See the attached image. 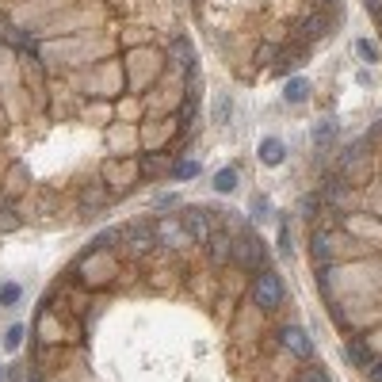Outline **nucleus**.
<instances>
[{
	"label": "nucleus",
	"instance_id": "1",
	"mask_svg": "<svg viewBox=\"0 0 382 382\" xmlns=\"http://www.w3.org/2000/svg\"><path fill=\"white\" fill-rule=\"evenodd\" d=\"M253 302L260 306V310H279L283 306V279L275 272H260L256 283H253Z\"/></svg>",
	"mask_w": 382,
	"mask_h": 382
},
{
	"label": "nucleus",
	"instance_id": "2",
	"mask_svg": "<svg viewBox=\"0 0 382 382\" xmlns=\"http://www.w3.org/2000/svg\"><path fill=\"white\" fill-rule=\"evenodd\" d=\"M233 260H237V264H245V267H253V272L267 267V249H264V241L253 237V233H245V237L233 245Z\"/></svg>",
	"mask_w": 382,
	"mask_h": 382
},
{
	"label": "nucleus",
	"instance_id": "3",
	"mask_svg": "<svg viewBox=\"0 0 382 382\" xmlns=\"http://www.w3.org/2000/svg\"><path fill=\"white\" fill-rule=\"evenodd\" d=\"M283 348H287L291 355H298V360H310L314 355V340L306 337V329H298V325H283Z\"/></svg>",
	"mask_w": 382,
	"mask_h": 382
},
{
	"label": "nucleus",
	"instance_id": "4",
	"mask_svg": "<svg viewBox=\"0 0 382 382\" xmlns=\"http://www.w3.org/2000/svg\"><path fill=\"white\" fill-rule=\"evenodd\" d=\"M184 233L191 241H207L210 237V222H207V210H184Z\"/></svg>",
	"mask_w": 382,
	"mask_h": 382
},
{
	"label": "nucleus",
	"instance_id": "5",
	"mask_svg": "<svg viewBox=\"0 0 382 382\" xmlns=\"http://www.w3.org/2000/svg\"><path fill=\"white\" fill-rule=\"evenodd\" d=\"M283 157H287V145H283L279 138H264V142H260V161H264L267 168H279Z\"/></svg>",
	"mask_w": 382,
	"mask_h": 382
},
{
	"label": "nucleus",
	"instance_id": "6",
	"mask_svg": "<svg viewBox=\"0 0 382 382\" xmlns=\"http://www.w3.org/2000/svg\"><path fill=\"white\" fill-rule=\"evenodd\" d=\"M210 260L214 264H230V256H233V241L226 237V233H210Z\"/></svg>",
	"mask_w": 382,
	"mask_h": 382
},
{
	"label": "nucleus",
	"instance_id": "7",
	"mask_svg": "<svg viewBox=\"0 0 382 382\" xmlns=\"http://www.w3.org/2000/svg\"><path fill=\"white\" fill-rule=\"evenodd\" d=\"M344 355L355 363V367H375V355H371V348L363 344V340H348V348H344Z\"/></svg>",
	"mask_w": 382,
	"mask_h": 382
},
{
	"label": "nucleus",
	"instance_id": "8",
	"mask_svg": "<svg viewBox=\"0 0 382 382\" xmlns=\"http://www.w3.org/2000/svg\"><path fill=\"white\" fill-rule=\"evenodd\" d=\"M283 100L287 103H306L310 100V80H302V77L287 80V85H283Z\"/></svg>",
	"mask_w": 382,
	"mask_h": 382
},
{
	"label": "nucleus",
	"instance_id": "9",
	"mask_svg": "<svg viewBox=\"0 0 382 382\" xmlns=\"http://www.w3.org/2000/svg\"><path fill=\"white\" fill-rule=\"evenodd\" d=\"M329 256H332V233L329 230H318L314 233V264H329Z\"/></svg>",
	"mask_w": 382,
	"mask_h": 382
},
{
	"label": "nucleus",
	"instance_id": "10",
	"mask_svg": "<svg viewBox=\"0 0 382 382\" xmlns=\"http://www.w3.org/2000/svg\"><path fill=\"white\" fill-rule=\"evenodd\" d=\"M325 27H329V23H325L321 15H310V20H302V27H298V35H302L306 43H314V38H321V35H325Z\"/></svg>",
	"mask_w": 382,
	"mask_h": 382
},
{
	"label": "nucleus",
	"instance_id": "11",
	"mask_svg": "<svg viewBox=\"0 0 382 382\" xmlns=\"http://www.w3.org/2000/svg\"><path fill=\"white\" fill-rule=\"evenodd\" d=\"M233 188H237V168H222V172L214 176V191L218 195H230Z\"/></svg>",
	"mask_w": 382,
	"mask_h": 382
},
{
	"label": "nucleus",
	"instance_id": "12",
	"mask_svg": "<svg viewBox=\"0 0 382 382\" xmlns=\"http://www.w3.org/2000/svg\"><path fill=\"white\" fill-rule=\"evenodd\" d=\"M332 134H337V123H329V119H321V123L314 126V142H318V145H329Z\"/></svg>",
	"mask_w": 382,
	"mask_h": 382
},
{
	"label": "nucleus",
	"instance_id": "13",
	"mask_svg": "<svg viewBox=\"0 0 382 382\" xmlns=\"http://www.w3.org/2000/svg\"><path fill=\"white\" fill-rule=\"evenodd\" d=\"M23 298V287L20 283H4V287H0V306H15Z\"/></svg>",
	"mask_w": 382,
	"mask_h": 382
},
{
	"label": "nucleus",
	"instance_id": "14",
	"mask_svg": "<svg viewBox=\"0 0 382 382\" xmlns=\"http://www.w3.org/2000/svg\"><path fill=\"white\" fill-rule=\"evenodd\" d=\"M80 203H85L88 210H96V207H103V203H108V191H103V188H88L85 195H80Z\"/></svg>",
	"mask_w": 382,
	"mask_h": 382
},
{
	"label": "nucleus",
	"instance_id": "15",
	"mask_svg": "<svg viewBox=\"0 0 382 382\" xmlns=\"http://www.w3.org/2000/svg\"><path fill=\"white\" fill-rule=\"evenodd\" d=\"M20 344H23V325H12V329L4 332V348H8V352H15Z\"/></svg>",
	"mask_w": 382,
	"mask_h": 382
},
{
	"label": "nucleus",
	"instance_id": "16",
	"mask_svg": "<svg viewBox=\"0 0 382 382\" xmlns=\"http://www.w3.org/2000/svg\"><path fill=\"white\" fill-rule=\"evenodd\" d=\"M195 172H199V161H180L176 165V180H191Z\"/></svg>",
	"mask_w": 382,
	"mask_h": 382
},
{
	"label": "nucleus",
	"instance_id": "17",
	"mask_svg": "<svg viewBox=\"0 0 382 382\" xmlns=\"http://www.w3.org/2000/svg\"><path fill=\"white\" fill-rule=\"evenodd\" d=\"M230 111H233L230 96H222V100L214 103V123H226V119H230Z\"/></svg>",
	"mask_w": 382,
	"mask_h": 382
},
{
	"label": "nucleus",
	"instance_id": "18",
	"mask_svg": "<svg viewBox=\"0 0 382 382\" xmlns=\"http://www.w3.org/2000/svg\"><path fill=\"white\" fill-rule=\"evenodd\" d=\"M355 54H360L363 61H379V50L367 43V38H360V43H355Z\"/></svg>",
	"mask_w": 382,
	"mask_h": 382
},
{
	"label": "nucleus",
	"instance_id": "19",
	"mask_svg": "<svg viewBox=\"0 0 382 382\" xmlns=\"http://www.w3.org/2000/svg\"><path fill=\"white\" fill-rule=\"evenodd\" d=\"M15 226H20V218H15V214H12V210H8V207H0V233L15 230Z\"/></svg>",
	"mask_w": 382,
	"mask_h": 382
},
{
	"label": "nucleus",
	"instance_id": "20",
	"mask_svg": "<svg viewBox=\"0 0 382 382\" xmlns=\"http://www.w3.org/2000/svg\"><path fill=\"white\" fill-rule=\"evenodd\" d=\"M267 210H272V203H267L264 195H256L253 199V218H267Z\"/></svg>",
	"mask_w": 382,
	"mask_h": 382
},
{
	"label": "nucleus",
	"instance_id": "21",
	"mask_svg": "<svg viewBox=\"0 0 382 382\" xmlns=\"http://www.w3.org/2000/svg\"><path fill=\"white\" fill-rule=\"evenodd\" d=\"M279 249H283V256H291V230H287V222L279 226Z\"/></svg>",
	"mask_w": 382,
	"mask_h": 382
},
{
	"label": "nucleus",
	"instance_id": "22",
	"mask_svg": "<svg viewBox=\"0 0 382 382\" xmlns=\"http://www.w3.org/2000/svg\"><path fill=\"white\" fill-rule=\"evenodd\" d=\"M371 382H382V367H379V363L371 367Z\"/></svg>",
	"mask_w": 382,
	"mask_h": 382
},
{
	"label": "nucleus",
	"instance_id": "23",
	"mask_svg": "<svg viewBox=\"0 0 382 382\" xmlns=\"http://www.w3.org/2000/svg\"><path fill=\"white\" fill-rule=\"evenodd\" d=\"M306 379H310V382H325V375H318V371H310Z\"/></svg>",
	"mask_w": 382,
	"mask_h": 382
},
{
	"label": "nucleus",
	"instance_id": "24",
	"mask_svg": "<svg viewBox=\"0 0 382 382\" xmlns=\"http://www.w3.org/2000/svg\"><path fill=\"white\" fill-rule=\"evenodd\" d=\"M0 382H4V371H0Z\"/></svg>",
	"mask_w": 382,
	"mask_h": 382
},
{
	"label": "nucleus",
	"instance_id": "25",
	"mask_svg": "<svg viewBox=\"0 0 382 382\" xmlns=\"http://www.w3.org/2000/svg\"><path fill=\"white\" fill-rule=\"evenodd\" d=\"M325 4H332V0H325Z\"/></svg>",
	"mask_w": 382,
	"mask_h": 382
}]
</instances>
